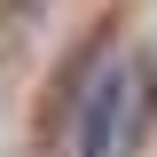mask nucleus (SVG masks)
<instances>
[{
    "instance_id": "f257e3e1",
    "label": "nucleus",
    "mask_w": 157,
    "mask_h": 157,
    "mask_svg": "<svg viewBox=\"0 0 157 157\" xmlns=\"http://www.w3.org/2000/svg\"><path fill=\"white\" fill-rule=\"evenodd\" d=\"M118 102H126V71H110L86 94V126H78V157H102V141H110V126H118Z\"/></svg>"
},
{
    "instance_id": "f03ea898",
    "label": "nucleus",
    "mask_w": 157,
    "mask_h": 157,
    "mask_svg": "<svg viewBox=\"0 0 157 157\" xmlns=\"http://www.w3.org/2000/svg\"><path fill=\"white\" fill-rule=\"evenodd\" d=\"M16 8H32V0H16Z\"/></svg>"
}]
</instances>
